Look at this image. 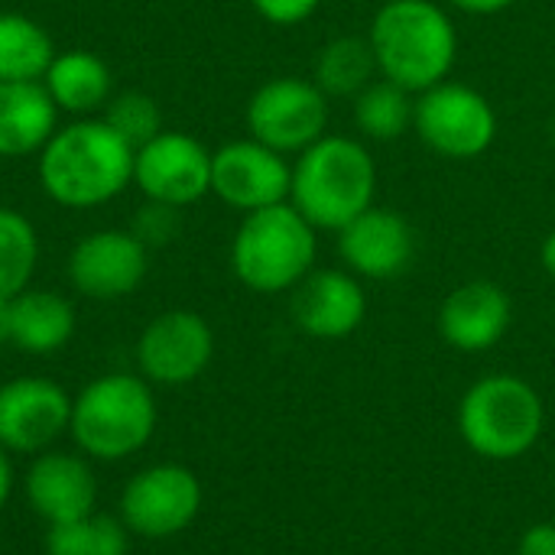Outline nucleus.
Listing matches in <instances>:
<instances>
[{
    "label": "nucleus",
    "instance_id": "f257e3e1",
    "mask_svg": "<svg viewBox=\"0 0 555 555\" xmlns=\"http://www.w3.org/2000/svg\"><path fill=\"white\" fill-rule=\"evenodd\" d=\"M39 185L62 208H98L133 182V146L101 117L59 127L39 150Z\"/></svg>",
    "mask_w": 555,
    "mask_h": 555
},
{
    "label": "nucleus",
    "instance_id": "f03ea898",
    "mask_svg": "<svg viewBox=\"0 0 555 555\" xmlns=\"http://www.w3.org/2000/svg\"><path fill=\"white\" fill-rule=\"evenodd\" d=\"M377 75L420 94L446 81L459 59V29L433 0H387L367 29Z\"/></svg>",
    "mask_w": 555,
    "mask_h": 555
},
{
    "label": "nucleus",
    "instance_id": "7ed1b4c3",
    "mask_svg": "<svg viewBox=\"0 0 555 555\" xmlns=\"http://www.w3.org/2000/svg\"><path fill=\"white\" fill-rule=\"evenodd\" d=\"M377 198V163L371 150L341 133H325L293 163L289 202L315 231H341Z\"/></svg>",
    "mask_w": 555,
    "mask_h": 555
},
{
    "label": "nucleus",
    "instance_id": "20e7f679",
    "mask_svg": "<svg viewBox=\"0 0 555 555\" xmlns=\"http://www.w3.org/2000/svg\"><path fill=\"white\" fill-rule=\"evenodd\" d=\"M319 254V231L296 211L293 202L257 208L244 215L231 241L234 276L254 293L296 289Z\"/></svg>",
    "mask_w": 555,
    "mask_h": 555
},
{
    "label": "nucleus",
    "instance_id": "39448f33",
    "mask_svg": "<svg viewBox=\"0 0 555 555\" xmlns=\"http://www.w3.org/2000/svg\"><path fill=\"white\" fill-rule=\"evenodd\" d=\"M156 429V400L146 377L107 374L72 400L68 433L78 449L101 462H120L140 452Z\"/></svg>",
    "mask_w": 555,
    "mask_h": 555
},
{
    "label": "nucleus",
    "instance_id": "423d86ee",
    "mask_svg": "<svg viewBox=\"0 0 555 555\" xmlns=\"http://www.w3.org/2000/svg\"><path fill=\"white\" fill-rule=\"evenodd\" d=\"M459 426L472 452L511 462L537 446L543 433V400L527 380L491 374L465 393Z\"/></svg>",
    "mask_w": 555,
    "mask_h": 555
},
{
    "label": "nucleus",
    "instance_id": "0eeeda50",
    "mask_svg": "<svg viewBox=\"0 0 555 555\" xmlns=\"http://www.w3.org/2000/svg\"><path fill=\"white\" fill-rule=\"evenodd\" d=\"M413 130L436 156L468 163L494 146L498 111L478 88L446 78L416 94Z\"/></svg>",
    "mask_w": 555,
    "mask_h": 555
},
{
    "label": "nucleus",
    "instance_id": "6e6552de",
    "mask_svg": "<svg viewBox=\"0 0 555 555\" xmlns=\"http://www.w3.org/2000/svg\"><path fill=\"white\" fill-rule=\"evenodd\" d=\"M332 104L312 78L280 75L263 81L247 101V130L263 146L299 156L328 133Z\"/></svg>",
    "mask_w": 555,
    "mask_h": 555
},
{
    "label": "nucleus",
    "instance_id": "1a4fd4ad",
    "mask_svg": "<svg viewBox=\"0 0 555 555\" xmlns=\"http://www.w3.org/2000/svg\"><path fill=\"white\" fill-rule=\"evenodd\" d=\"M133 185L146 202L176 211L189 208L211 192V150L189 133L159 130L133 150Z\"/></svg>",
    "mask_w": 555,
    "mask_h": 555
},
{
    "label": "nucleus",
    "instance_id": "9d476101",
    "mask_svg": "<svg viewBox=\"0 0 555 555\" xmlns=\"http://www.w3.org/2000/svg\"><path fill=\"white\" fill-rule=\"evenodd\" d=\"M202 511V485L182 465H153L124 488L120 520L146 540L182 533Z\"/></svg>",
    "mask_w": 555,
    "mask_h": 555
},
{
    "label": "nucleus",
    "instance_id": "9b49d317",
    "mask_svg": "<svg viewBox=\"0 0 555 555\" xmlns=\"http://www.w3.org/2000/svg\"><path fill=\"white\" fill-rule=\"evenodd\" d=\"M289 185L293 166L286 156L254 137L231 140L211 153V195L241 215L289 202Z\"/></svg>",
    "mask_w": 555,
    "mask_h": 555
},
{
    "label": "nucleus",
    "instance_id": "f8f14e48",
    "mask_svg": "<svg viewBox=\"0 0 555 555\" xmlns=\"http://www.w3.org/2000/svg\"><path fill=\"white\" fill-rule=\"evenodd\" d=\"M215 354L211 325L189 309L156 315L137 341V364L150 384L182 387L192 384Z\"/></svg>",
    "mask_w": 555,
    "mask_h": 555
},
{
    "label": "nucleus",
    "instance_id": "ddd939ff",
    "mask_svg": "<svg viewBox=\"0 0 555 555\" xmlns=\"http://www.w3.org/2000/svg\"><path fill=\"white\" fill-rule=\"evenodd\" d=\"M150 270V247L133 231H94L68 254V280L88 299L130 296Z\"/></svg>",
    "mask_w": 555,
    "mask_h": 555
},
{
    "label": "nucleus",
    "instance_id": "4468645a",
    "mask_svg": "<svg viewBox=\"0 0 555 555\" xmlns=\"http://www.w3.org/2000/svg\"><path fill=\"white\" fill-rule=\"evenodd\" d=\"M72 423V397L46 377H16L0 387V446L46 452Z\"/></svg>",
    "mask_w": 555,
    "mask_h": 555
},
{
    "label": "nucleus",
    "instance_id": "2eb2a0df",
    "mask_svg": "<svg viewBox=\"0 0 555 555\" xmlns=\"http://www.w3.org/2000/svg\"><path fill=\"white\" fill-rule=\"evenodd\" d=\"M338 257L354 276L393 280L400 276L416 254V234L400 211L371 205L338 234Z\"/></svg>",
    "mask_w": 555,
    "mask_h": 555
},
{
    "label": "nucleus",
    "instance_id": "dca6fc26",
    "mask_svg": "<svg viewBox=\"0 0 555 555\" xmlns=\"http://www.w3.org/2000/svg\"><path fill=\"white\" fill-rule=\"evenodd\" d=\"M293 319L296 325L325 341L348 338L367 315V296L354 273L348 270H312L293 289Z\"/></svg>",
    "mask_w": 555,
    "mask_h": 555
},
{
    "label": "nucleus",
    "instance_id": "f3484780",
    "mask_svg": "<svg viewBox=\"0 0 555 555\" xmlns=\"http://www.w3.org/2000/svg\"><path fill=\"white\" fill-rule=\"evenodd\" d=\"M26 501L49 527L94 514L98 481L85 459L68 452H39L26 472Z\"/></svg>",
    "mask_w": 555,
    "mask_h": 555
},
{
    "label": "nucleus",
    "instance_id": "a211bd4d",
    "mask_svg": "<svg viewBox=\"0 0 555 555\" xmlns=\"http://www.w3.org/2000/svg\"><path fill=\"white\" fill-rule=\"evenodd\" d=\"M511 296L491 280H472L452 289L439 309V335L459 351H488L511 328Z\"/></svg>",
    "mask_w": 555,
    "mask_h": 555
},
{
    "label": "nucleus",
    "instance_id": "6ab92c4d",
    "mask_svg": "<svg viewBox=\"0 0 555 555\" xmlns=\"http://www.w3.org/2000/svg\"><path fill=\"white\" fill-rule=\"evenodd\" d=\"M55 120L59 107L42 81H0V159L39 156Z\"/></svg>",
    "mask_w": 555,
    "mask_h": 555
},
{
    "label": "nucleus",
    "instance_id": "aec40b11",
    "mask_svg": "<svg viewBox=\"0 0 555 555\" xmlns=\"http://www.w3.org/2000/svg\"><path fill=\"white\" fill-rule=\"evenodd\" d=\"M42 85L59 111L88 117L94 111H104V104L111 101L114 78L101 55L88 49H68V52H55Z\"/></svg>",
    "mask_w": 555,
    "mask_h": 555
},
{
    "label": "nucleus",
    "instance_id": "412c9836",
    "mask_svg": "<svg viewBox=\"0 0 555 555\" xmlns=\"http://www.w3.org/2000/svg\"><path fill=\"white\" fill-rule=\"evenodd\" d=\"M13 306V348L26 354H52L75 335V309L65 296L46 289H23Z\"/></svg>",
    "mask_w": 555,
    "mask_h": 555
},
{
    "label": "nucleus",
    "instance_id": "4be33fe9",
    "mask_svg": "<svg viewBox=\"0 0 555 555\" xmlns=\"http://www.w3.org/2000/svg\"><path fill=\"white\" fill-rule=\"evenodd\" d=\"M374 78H377V59L367 36H335L319 49L312 62V81L322 88L328 101L332 98L354 101Z\"/></svg>",
    "mask_w": 555,
    "mask_h": 555
},
{
    "label": "nucleus",
    "instance_id": "5701e85b",
    "mask_svg": "<svg viewBox=\"0 0 555 555\" xmlns=\"http://www.w3.org/2000/svg\"><path fill=\"white\" fill-rule=\"evenodd\" d=\"M52 59V36L36 20L0 13V81H42Z\"/></svg>",
    "mask_w": 555,
    "mask_h": 555
},
{
    "label": "nucleus",
    "instance_id": "b1692460",
    "mask_svg": "<svg viewBox=\"0 0 555 555\" xmlns=\"http://www.w3.org/2000/svg\"><path fill=\"white\" fill-rule=\"evenodd\" d=\"M413 111H416V94L380 75L354 98V124L361 137L377 143H390L406 130H413Z\"/></svg>",
    "mask_w": 555,
    "mask_h": 555
},
{
    "label": "nucleus",
    "instance_id": "393cba45",
    "mask_svg": "<svg viewBox=\"0 0 555 555\" xmlns=\"http://www.w3.org/2000/svg\"><path fill=\"white\" fill-rule=\"evenodd\" d=\"M39 237L26 215L0 205V299L20 296L36 270Z\"/></svg>",
    "mask_w": 555,
    "mask_h": 555
},
{
    "label": "nucleus",
    "instance_id": "a878e982",
    "mask_svg": "<svg viewBox=\"0 0 555 555\" xmlns=\"http://www.w3.org/2000/svg\"><path fill=\"white\" fill-rule=\"evenodd\" d=\"M127 524L107 514H88L68 524L49 527V555H127Z\"/></svg>",
    "mask_w": 555,
    "mask_h": 555
},
{
    "label": "nucleus",
    "instance_id": "bb28decb",
    "mask_svg": "<svg viewBox=\"0 0 555 555\" xmlns=\"http://www.w3.org/2000/svg\"><path fill=\"white\" fill-rule=\"evenodd\" d=\"M101 120L133 150H140L143 143H150L159 130H163V114L159 104L143 94V91H124L117 98H111L104 104Z\"/></svg>",
    "mask_w": 555,
    "mask_h": 555
},
{
    "label": "nucleus",
    "instance_id": "cd10ccee",
    "mask_svg": "<svg viewBox=\"0 0 555 555\" xmlns=\"http://www.w3.org/2000/svg\"><path fill=\"white\" fill-rule=\"evenodd\" d=\"M250 3L273 26H299L322 7V0H250Z\"/></svg>",
    "mask_w": 555,
    "mask_h": 555
},
{
    "label": "nucleus",
    "instance_id": "c85d7f7f",
    "mask_svg": "<svg viewBox=\"0 0 555 555\" xmlns=\"http://www.w3.org/2000/svg\"><path fill=\"white\" fill-rule=\"evenodd\" d=\"M172 211H176V208H166V205L150 202V205L143 208V215H140L133 234H137L146 247H150V244H163V241L172 234Z\"/></svg>",
    "mask_w": 555,
    "mask_h": 555
},
{
    "label": "nucleus",
    "instance_id": "c756f323",
    "mask_svg": "<svg viewBox=\"0 0 555 555\" xmlns=\"http://www.w3.org/2000/svg\"><path fill=\"white\" fill-rule=\"evenodd\" d=\"M520 555H555V524H537L520 537Z\"/></svg>",
    "mask_w": 555,
    "mask_h": 555
},
{
    "label": "nucleus",
    "instance_id": "7c9ffc66",
    "mask_svg": "<svg viewBox=\"0 0 555 555\" xmlns=\"http://www.w3.org/2000/svg\"><path fill=\"white\" fill-rule=\"evenodd\" d=\"M455 10L462 13H475V16H491V13H501L507 7H514L517 0H449Z\"/></svg>",
    "mask_w": 555,
    "mask_h": 555
},
{
    "label": "nucleus",
    "instance_id": "2f4dec72",
    "mask_svg": "<svg viewBox=\"0 0 555 555\" xmlns=\"http://www.w3.org/2000/svg\"><path fill=\"white\" fill-rule=\"evenodd\" d=\"M10 491H13V468H10L7 449L0 446V511H3V504L10 498Z\"/></svg>",
    "mask_w": 555,
    "mask_h": 555
},
{
    "label": "nucleus",
    "instance_id": "473e14b6",
    "mask_svg": "<svg viewBox=\"0 0 555 555\" xmlns=\"http://www.w3.org/2000/svg\"><path fill=\"white\" fill-rule=\"evenodd\" d=\"M13 341V306L10 299H0V345Z\"/></svg>",
    "mask_w": 555,
    "mask_h": 555
},
{
    "label": "nucleus",
    "instance_id": "72a5a7b5",
    "mask_svg": "<svg viewBox=\"0 0 555 555\" xmlns=\"http://www.w3.org/2000/svg\"><path fill=\"white\" fill-rule=\"evenodd\" d=\"M540 263H543V270L555 280V231L546 234V241H543V247H540Z\"/></svg>",
    "mask_w": 555,
    "mask_h": 555
},
{
    "label": "nucleus",
    "instance_id": "f704fd0d",
    "mask_svg": "<svg viewBox=\"0 0 555 555\" xmlns=\"http://www.w3.org/2000/svg\"><path fill=\"white\" fill-rule=\"evenodd\" d=\"M550 140H553V146H555V117L550 120Z\"/></svg>",
    "mask_w": 555,
    "mask_h": 555
}]
</instances>
